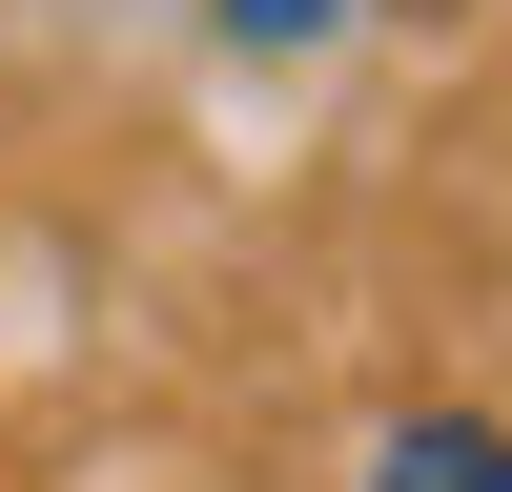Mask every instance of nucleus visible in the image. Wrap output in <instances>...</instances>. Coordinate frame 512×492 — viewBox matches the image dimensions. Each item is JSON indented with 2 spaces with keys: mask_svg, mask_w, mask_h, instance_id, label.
<instances>
[{
  "mask_svg": "<svg viewBox=\"0 0 512 492\" xmlns=\"http://www.w3.org/2000/svg\"><path fill=\"white\" fill-rule=\"evenodd\" d=\"M369 492H512V451H492V410H410L369 451Z\"/></svg>",
  "mask_w": 512,
  "mask_h": 492,
  "instance_id": "1",
  "label": "nucleus"
},
{
  "mask_svg": "<svg viewBox=\"0 0 512 492\" xmlns=\"http://www.w3.org/2000/svg\"><path fill=\"white\" fill-rule=\"evenodd\" d=\"M349 0H226V41H328Z\"/></svg>",
  "mask_w": 512,
  "mask_h": 492,
  "instance_id": "2",
  "label": "nucleus"
}]
</instances>
